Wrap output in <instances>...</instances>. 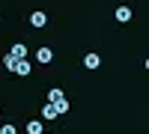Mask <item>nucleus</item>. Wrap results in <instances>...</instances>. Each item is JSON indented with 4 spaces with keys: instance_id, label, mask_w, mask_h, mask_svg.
Returning a JSON list of instances; mask_svg holds the SVG:
<instances>
[{
    "instance_id": "f257e3e1",
    "label": "nucleus",
    "mask_w": 149,
    "mask_h": 134,
    "mask_svg": "<svg viewBox=\"0 0 149 134\" xmlns=\"http://www.w3.org/2000/svg\"><path fill=\"white\" fill-rule=\"evenodd\" d=\"M98 66H102V57H98V54H86V57H84V69L93 72V69H98Z\"/></svg>"
},
{
    "instance_id": "f03ea898",
    "label": "nucleus",
    "mask_w": 149,
    "mask_h": 134,
    "mask_svg": "<svg viewBox=\"0 0 149 134\" xmlns=\"http://www.w3.org/2000/svg\"><path fill=\"white\" fill-rule=\"evenodd\" d=\"M36 60H39V63H51L54 51H51V48H39V51H36Z\"/></svg>"
},
{
    "instance_id": "7ed1b4c3",
    "label": "nucleus",
    "mask_w": 149,
    "mask_h": 134,
    "mask_svg": "<svg viewBox=\"0 0 149 134\" xmlns=\"http://www.w3.org/2000/svg\"><path fill=\"white\" fill-rule=\"evenodd\" d=\"M9 54L15 57V60H27V45H21V42H18V45H12V51H9Z\"/></svg>"
},
{
    "instance_id": "20e7f679",
    "label": "nucleus",
    "mask_w": 149,
    "mask_h": 134,
    "mask_svg": "<svg viewBox=\"0 0 149 134\" xmlns=\"http://www.w3.org/2000/svg\"><path fill=\"white\" fill-rule=\"evenodd\" d=\"M30 72H33V66L27 63V60H18V66H15V75H21V78H27Z\"/></svg>"
},
{
    "instance_id": "39448f33",
    "label": "nucleus",
    "mask_w": 149,
    "mask_h": 134,
    "mask_svg": "<svg viewBox=\"0 0 149 134\" xmlns=\"http://www.w3.org/2000/svg\"><path fill=\"white\" fill-rule=\"evenodd\" d=\"M30 24H33V27H45V24H48V15H45V12H33V15H30Z\"/></svg>"
},
{
    "instance_id": "423d86ee",
    "label": "nucleus",
    "mask_w": 149,
    "mask_h": 134,
    "mask_svg": "<svg viewBox=\"0 0 149 134\" xmlns=\"http://www.w3.org/2000/svg\"><path fill=\"white\" fill-rule=\"evenodd\" d=\"M116 21H119V24H128V21H131V9H128V6H119V9H116Z\"/></svg>"
},
{
    "instance_id": "0eeeda50",
    "label": "nucleus",
    "mask_w": 149,
    "mask_h": 134,
    "mask_svg": "<svg viewBox=\"0 0 149 134\" xmlns=\"http://www.w3.org/2000/svg\"><path fill=\"white\" fill-rule=\"evenodd\" d=\"M42 116H45V119H57V116H60V110H57V104H51V101H48V104L42 107Z\"/></svg>"
},
{
    "instance_id": "6e6552de",
    "label": "nucleus",
    "mask_w": 149,
    "mask_h": 134,
    "mask_svg": "<svg viewBox=\"0 0 149 134\" xmlns=\"http://www.w3.org/2000/svg\"><path fill=\"white\" fill-rule=\"evenodd\" d=\"M63 99H66V92L60 90V87H54L51 92H48V101H51V104H57V101H63Z\"/></svg>"
},
{
    "instance_id": "1a4fd4ad",
    "label": "nucleus",
    "mask_w": 149,
    "mask_h": 134,
    "mask_svg": "<svg viewBox=\"0 0 149 134\" xmlns=\"http://www.w3.org/2000/svg\"><path fill=\"white\" fill-rule=\"evenodd\" d=\"M27 134H45V128H42L39 119H30V122H27Z\"/></svg>"
},
{
    "instance_id": "9d476101",
    "label": "nucleus",
    "mask_w": 149,
    "mask_h": 134,
    "mask_svg": "<svg viewBox=\"0 0 149 134\" xmlns=\"http://www.w3.org/2000/svg\"><path fill=\"white\" fill-rule=\"evenodd\" d=\"M3 66H6V72H15V66H18V60L12 57V54H6V57H3Z\"/></svg>"
},
{
    "instance_id": "9b49d317",
    "label": "nucleus",
    "mask_w": 149,
    "mask_h": 134,
    "mask_svg": "<svg viewBox=\"0 0 149 134\" xmlns=\"http://www.w3.org/2000/svg\"><path fill=\"white\" fill-rule=\"evenodd\" d=\"M0 134H18V128L9 122V125H3V128H0Z\"/></svg>"
},
{
    "instance_id": "f8f14e48",
    "label": "nucleus",
    "mask_w": 149,
    "mask_h": 134,
    "mask_svg": "<svg viewBox=\"0 0 149 134\" xmlns=\"http://www.w3.org/2000/svg\"><path fill=\"white\" fill-rule=\"evenodd\" d=\"M57 110H60V113H66V110H69V101H66V99H63V101H57Z\"/></svg>"
}]
</instances>
